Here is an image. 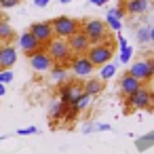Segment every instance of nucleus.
<instances>
[{
  "label": "nucleus",
  "mask_w": 154,
  "mask_h": 154,
  "mask_svg": "<svg viewBox=\"0 0 154 154\" xmlns=\"http://www.w3.org/2000/svg\"><path fill=\"white\" fill-rule=\"evenodd\" d=\"M80 32L91 40V45H103V42H108V26L101 19H87V21H82Z\"/></svg>",
  "instance_id": "1"
},
{
  "label": "nucleus",
  "mask_w": 154,
  "mask_h": 154,
  "mask_svg": "<svg viewBox=\"0 0 154 154\" xmlns=\"http://www.w3.org/2000/svg\"><path fill=\"white\" fill-rule=\"evenodd\" d=\"M51 26H53L55 38H63V40H68L70 36H74L76 32H80V23L76 19H72V17H66V15L55 17L51 21Z\"/></svg>",
  "instance_id": "2"
},
{
  "label": "nucleus",
  "mask_w": 154,
  "mask_h": 154,
  "mask_svg": "<svg viewBox=\"0 0 154 154\" xmlns=\"http://www.w3.org/2000/svg\"><path fill=\"white\" fill-rule=\"evenodd\" d=\"M45 49H47L49 57L53 59V63L63 66V63H68V61L72 59V51H70V47H68V40H63V38H53Z\"/></svg>",
  "instance_id": "3"
},
{
  "label": "nucleus",
  "mask_w": 154,
  "mask_h": 154,
  "mask_svg": "<svg viewBox=\"0 0 154 154\" xmlns=\"http://www.w3.org/2000/svg\"><path fill=\"white\" fill-rule=\"evenodd\" d=\"M87 57L93 66H106L110 63L112 59V47L110 42H103V45H91V49L87 51Z\"/></svg>",
  "instance_id": "4"
},
{
  "label": "nucleus",
  "mask_w": 154,
  "mask_h": 154,
  "mask_svg": "<svg viewBox=\"0 0 154 154\" xmlns=\"http://www.w3.org/2000/svg\"><path fill=\"white\" fill-rule=\"evenodd\" d=\"M129 74L139 82H148L154 78V59H139L129 68Z\"/></svg>",
  "instance_id": "5"
},
{
  "label": "nucleus",
  "mask_w": 154,
  "mask_h": 154,
  "mask_svg": "<svg viewBox=\"0 0 154 154\" xmlns=\"http://www.w3.org/2000/svg\"><path fill=\"white\" fill-rule=\"evenodd\" d=\"M28 32H32V36H34L42 47H47V45L55 38L51 21H36V23H32V26H30V30H28Z\"/></svg>",
  "instance_id": "6"
},
{
  "label": "nucleus",
  "mask_w": 154,
  "mask_h": 154,
  "mask_svg": "<svg viewBox=\"0 0 154 154\" xmlns=\"http://www.w3.org/2000/svg\"><path fill=\"white\" fill-rule=\"evenodd\" d=\"M82 93H85V91H82V87H80L78 82H63L61 89H59V101L66 103V106H74L76 99H78Z\"/></svg>",
  "instance_id": "7"
},
{
  "label": "nucleus",
  "mask_w": 154,
  "mask_h": 154,
  "mask_svg": "<svg viewBox=\"0 0 154 154\" xmlns=\"http://www.w3.org/2000/svg\"><path fill=\"white\" fill-rule=\"evenodd\" d=\"M70 70H72V72H74V76H78V78H87V76H91V74H93L95 66L89 61V57H87V55H76V57L70 61Z\"/></svg>",
  "instance_id": "8"
},
{
  "label": "nucleus",
  "mask_w": 154,
  "mask_h": 154,
  "mask_svg": "<svg viewBox=\"0 0 154 154\" xmlns=\"http://www.w3.org/2000/svg\"><path fill=\"white\" fill-rule=\"evenodd\" d=\"M28 59H30V66H32V70H36V72H49V70L55 66V63H53V59L49 57L47 49H40V51L32 53Z\"/></svg>",
  "instance_id": "9"
},
{
  "label": "nucleus",
  "mask_w": 154,
  "mask_h": 154,
  "mask_svg": "<svg viewBox=\"0 0 154 154\" xmlns=\"http://www.w3.org/2000/svg\"><path fill=\"white\" fill-rule=\"evenodd\" d=\"M127 103H129V108H133V110H143V108H150V103H152V93L148 91V89H139V91H135L131 97H127Z\"/></svg>",
  "instance_id": "10"
},
{
  "label": "nucleus",
  "mask_w": 154,
  "mask_h": 154,
  "mask_svg": "<svg viewBox=\"0 0 154 154\" xmlns=\"http://www.w3.org/2000/svg\"><path fill=\"white\" fill-rule=\"evenodd\" d=\"M68 47H70V51L76 53V55H87V51L91 49V40H89L82 32H76L74 36L68 38Z\"/></svg>",
  "instance_id": "11"
},
{
  "label": "nucleus",
  "mask_w": 154,
  "mask_h": 154,
  "mask_svg": "<svg viewBox=\"0 0 154 154\" xmlns=\"http://www.w3.org/2000/svg\"><path fill=\"white\" fill-rule=\"evenodd\" d=\"M17 63V49L11 45L0 47V70H11Z\"/></svg>",
  "instance_id": "12"
},
{
  "label": "nucleus",
  "mask_w": 154,
  "mask_h": 154,
  "mask_svg": "<svg viewBox=\"0 0 154 154\" xmlns=\"http://www.w3.org/2000/svg\"><path fill=\"white\" fill-rule=\"evenodd\" d=\"M19 49L30 57L32 53H36V51H40V49H45L34 36H32V32H23L21 36H19Z\"/></svg>",
  "instance_id": "13"
},
{
  "label": "nucleus",
  "mask_w": 154,
  "mask_h": 154,
  "mask_svg": "<svg viewBox=\"0 0 154 154\" xmlns=\"http://www.w3.org/2000/svg\"><path fill=\"white\" fill-rule=\"evenodd\" d=\"M139 89H141V82H139L137 78H133L129 72L120 78V91H122L125 97H131V95H133L135 91H139Z\"/></svg>",
  "instance_id": "14"
},
{
  "label": "nucleus",
  "mask_w": 154,
  "mask_h": 154,
  "mask_svg": "<svg viewBox=\"0 0 154 154\" xmlns=\"http://www.w3.org/2000/svg\"><path fill=\"white\" fill-rule=\"evenodd\" d=\"M148 7H150L148 0H129V2H127V11L131 15H141V13L148 11Z\"/></svg>",
  "instance_id": "15"
},
{
  "label": "nucleus",
  "mask_w": 154,
  "mask_h": 154,
  "mask_svg": "<svg viewBox=\"0 0 154 154\" xmlns=\"http://www.w3.org/2000/svg\"><path fill=\"white\" fill-rule=\"evenodd\" d=\"M82 91H85L87 95L95 97V95H99V93L103 91V82L97 80V78H91V80H87V82L82 85Z\"/></svg>",
  "instance_id": "16"
},
{
  "label": "nucleus",
  "mask_w": 154,
  "mask_h": 154,
  "mask_svg": "<svg viewBox=\"0 0 154 154\" xmlns=\"http://www.w3.org/2000/svg\"><path fill=\"white\" fill-rule=\"evenodd\" d=\"M49 72H51V78H53L55 82H59V85H63V82L68 80V66H59V63H55Z\"/></svg>",
  "instance_id": "17"
},
{
  "label": "nucleus",
  "mask_w": 154,
  "mask_h": 154,
  "mask_svg": "<svg viewBox=\"0 0 154 154\" xmlns=\"http://www.w3.org/2000/svg\"><path fill=\"white\" fill-rule=\"evenodd\" d=\"M66 112H68V106L61 103V101H53L51 108H49V116H51L53 120H61V118H66Z\"/></svg>",
  "instance_id": "18"
},
{
  "label": "nucleus",
  "mask_w": 154,
  "mask_h": 154,
  "mask_svg": "<svg viewBox=\"0 0 154 154\" xmlns=\"http://www.w3.org/2000/svg\"><path fill=\"white\" fill-rule=\"evenodd\" d=\"M15 36V32H13V28H11V23L9 21H0V40H11Z\"/></svg>",
  "instance_id": "19"
},
{
  "label": "nucleus",
  "mask_w": 154,
  "mask_h": 154,
  "mask_svg": "<svg viewBox=\"0 0 154 154\" xmlns=\"http://www.w3.org/2000/svg\"><path fill=\"white\" fill-rule=\"evenodd\" d=\"M114 74H116V63H106V66H101L99 80H110Z\"/></svg>",
  "instance_id": "20"
},
{
  "label": "nucleus",
  "mask_w": 154,
  "mask_h": 154,
  "mask_svg": "<svg viewBox=\"0 0 154 154\" xmlns=\"http://www.w3.org/2000/svg\"><path fill=\"white\" fill-rule=\"evenodd\" d=\"M91 99H93L91 95L82 93V95H80V97L76 99V103H74V106H70V108H72V110H76V112H80V110H85V108H87V106L91 103Z\"/></svg>",
  "instance_id": "21"
},
{
  "label": "nucleus",
  "mask_w": 154,
  "mask_h": 154,
  "mask_svg": "<svg viewBox=\"0 0 154 154\" xmlns=\"http://www.w3.org/2000/svg\"><path fill=\"white\" fill-rule=\"evenodd\" d=\"M106 26L110 28V30H114V32H120V28H122V23H120V19H116L114 15H106Z\"/></svg>",
  "instance_id": "22"
},
{
  "label": "nucleus",
  "mask_w": 154,
  "mask_h": 154,
  "mask_svg": "<svg viewBox=\"0 0 154 154\" xmlns=\"http://www.w3.org/2000/svg\"><path fill=\"white\" fill-rule=\"evenodd\" d=\"M131 57H133V49H131L129 45H127L125 49H120V55H118V61H120V63L127 66V63L131 61Z\"/></svg>",
  "instance_id": "23"
},
{
  "label": "nucleus",
  "mask_w": 154,
  "mask_h": 154,
  "mask_svg": "<svg viewBox=\"0 0 154 154\" xmlns=\"http://www.w3.org/2000/svg\"><path fill=\"white\" fill-rule=\"evenodd\" d=\"M137 40H139L141 45L150 42V28H148V26H143V28H139V30H137Z\"/></svg>",
  "instance_id": "24"
},
{
  "label": "nucleus",
  "mask_w": 154,
  "mask_h": 154,
  "mask_svg": "<svg viewBox=\"0 0 154 154\" xmlns=\"http://www.w3.org/2000/svg\"><path fill=\"white\" fill-rule=\"evenodd\" d=\"M13 80V72L11 70H0V85H7Z\"/></svg>",
  "instance_id": "25"
},
{
  "label": "nucleus",
  "mask_w": 154,
  "mask_h": 154,
  "mask_svg": "<svg viewBox=\"0 0 154 154\" xmlns=\"http://www.w3.org/2000/svg\"><path fill=\"white\" fill-rule=\"evenodd\" d=\"M34 133H38L36 127H23V129H17V135H34Z\"/></svg>",
  "instance_id": "26"
},
{
  "label": "nucleus",
  "mask_w": 154,
  "mask_h": 154,
  "mask_svg": "<svg viewBox=\"0 0 154 154\" xmlns=\"http://www.w3.org/2000/svg\"><path fill=\"white\" fill-rule=\"evenodd\" d=\"M19 2H21V0H0V7H2V9H13Z\"/></svg>",
  "instance_id": "27"
},
{
  "label": "nucleus",
  "mask_w": 154,
  "mask_h": 154,
  "mask_svg": "<svg viewBox=\"0 0 154 154\" xmlns=\"http://www.w3.org/2000/svg\"><path fill=\"white\" fill-rule=\"evenodd\" d=\"M108 13H110V15H114L116 19H122V15H125V11H122V7H116V9H110Z\"/></svg>",
  "instance_id": "28"
},
{
  "label": "nucleus",
  "mask_w": 154,
  "mask_h": 154,
  "mask_svg": "<svg viewBox=\"0 0 154 154\" xmlns=\"http://www.w3.org/2000/svg\"><path fill=\"white\" fill-rule=\"evenodd\" d=\"M49 2H51V0H34V5H36L38 9H45V7H47Z\"/></svg>",
  "instance_id": "29"
},
{
  "label": "nucleus",
  "mask_w": 154,
  "mask_h": 154,
  "mask_svg": "<svg viewBox=\"0 0 154 154\" xmlns=\"http://www.w3.org/2000/svg\"><path fill=\"white\" fill-rule=\"evenodd\" d=\"M91 5H95V7H103V5H108V0H91Z\"/></svg>",
  "instance_id": "30"
},
{
  "label": "nucleus",
  "mask_w": 154,
  "mask_h": 154,
  "mask_svg": "<svg viewBox=\"0 0 154 154\" xmlns=\"http://www.w3.org/2000/svg\"><path fill=\"white\" fill-rule=\"evenodd\" d=\"M95 129H97V131H110L112 127H110V125H95Z\"/></svg>",
  "instance_id": "31"
},
{
  "label": "nucleus",
  "mask_w": 154,
  "mask_h": 154,
  "mask_svg": "<svg viewBox=\"0 0 154 154\" xmlns=\"http://www.w3.org/2000/svg\"><path fill=\"white\" fill-rule=\"evenodd\" d=\"M85 133H91V131H95V125L93 122H89V125H85V129H82Z\"/></svg>",
  "instance_id": "32"
},
{
  "label": "nucleus",
  "mask_w": 154,
  "mask_h": 154,
  "mask_svg": "<svg viewBox=\"0 0 154 154\" xmlns=\"http://www.w3.org/2000/svg\"><path fill=\"white\" fill-rule=\"evenodd\" d=\"M118 45H120V49H125V47H127L129 42H127V40H125V38H122V36L118 34Z\"/></svg>",
  "instance_id": "33"
},
{
  "label": "nucleus",
  "mask_w": 154,
  "mask_h": 154,
  "mask_svg": "<svg viewBox=\"0 0 154 154\" xmlns=\"http://www.w3.org/2000/svg\"><path fill=\"white\" fill-rule=\"evenodd\" d=\"M5 93H7V87H5V85H0V97H2Z\"/></svg>",
  "instance_id": "34"
},
{
  "label": "nucleus",
  "mask_w": 154,
  "mask_h": 154,
  "mask_svg": "<svg viewBox=\"0 0 154 154\" xmlns=\"http://www.w3.org/2000/svg\"><path fill=\"white\" fill-rule=\"evenodd\" d=\"M150 42H154V28H150Z\"/></svg>",
  "instance_id": "35"
},
{
  "label": "nucleus",
  "mask_w": 154,
  "mask_h": 154,
  "mask_svg": "<svg viewBox=\"0 0 154 154\" xmlns=\"http://www.w3.org/2000/svg\"><path fill=\"white\" fill-rule=\"evenodd\" d=\"M59 2H61V5H68V2H72V0H59Z\"/></svg>",
  "instance_id": "36"
},
{
  "label": "nucleus",
  "mask_w": 154,
  "mask_h": 154,
  "mask_svg": "<svg viewBox=\"0 0 154 154\" xmlns=\"http://www.w3.org/2000/svg\"><path fill=\"white\" fill-rule=\"evenodd\" d=\"M152 9H154V2H152Z\"/></svg>",
  "instance_id": "37"
}]
</instances>
